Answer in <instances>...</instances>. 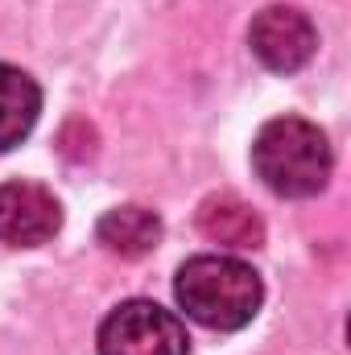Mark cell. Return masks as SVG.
I'll return each mask as SVG.
<instances>
[{
	"instance_id": "277c9868",
	"label": "cell",
	"mask_w": 351,
	"mask_h": 355,
	"mask_svg": "<svg viewBox=\"0 0 351 355\" xmlns=\"http://www.w3.org/2000/svg\"><path fill=\"white\" fill-rule=\"evenodd\" d=\"M248 46L261 58L264 71L273 75H293L302 71L314 50H318V29L310 25V17L293 4H268L252 17L248 25Z\"/></svg>"
},
{
	"instance_id": "7a4b0ae2",
	"label": "cell",
	"mask_w": 351,
	"mask_h": 355,
	"mask_svg": "<svg viewBox=\"0 0 351 355\" xmlns=\"http://www.w3.org/2000/svg\"><path fill=\"white\" fill-rule=\"evenodd\" d=\"M331 145L327 132L302 116L268 120L252 141V170L281 198H310L331 178Z\"/></svg>"
},
{
	"instance_id": "3957f363",
	"label": "cell",
	"mask_w": 351,
	"mask_h": 355,
	"mask_svg": "<svg viewBox=\"0 0 351 355\" xmlns=\"http://www.w3.org/2000/svg\"><path fill=\"white\" fill-rule=\"evenodd\" d=\"M99 355H190V339L174 310L132 297L103 318Z\"/></svg>"
},
{
	"instance_id": "6da1fadb",
	"label": "cell",
	"mask_w": 351,
	"mask_h": 355,
	"mask_svg": "<svg viewBox=\"0 0 351 355\" xmlns=\"http://www.w3.org/2000/svg\"><path fill=\"white\" fill-rule=\"evenodd\" d=\"M174 297L186 310V318H194L207 331H240L257 318L264 302L261 272L244 265L240 257H190L174 277Z\"/></svg>"
},
{
	"instance_id": "ba28073f",
	"label": "cell",
	"mask_w": 351,
	"mask_h": 355,
	"mask_svg": "<svg viewBox=\"0 0 351 355\" xmlns=\"http://www.w3.org/2000/svg\"><path fill=\"white\" fill-rule=\"evenodd\" d=\"M42 116V87L21 71L0 62V153L17 149Z\"/></svg>"
},
{
	"instance_id": "5b68a950",
	"label": "cell",
	"mask_w": 351,
	"mask_h": 355,
	"mask_svg": "<svg viewBox=\"0 0 351 355\" xmlns=\"http://www.w3.org/2000/svg\"><path fill=\"white\" fill-rule=\"evenodd\" d=\"M62 227L58 198L37 182H4L0 186V240L12 248H37L50 244Z\"/></svg>"
},
{
	"instance_id": "8992f818",
	"label": "cell",
	"mask_w": 351,
	"mask_h": 355,
	"mask_svg": "<svg viewBox=\"0 0 351 355\" xmlns=\"http://www.w3.org/2000/svg\"><path fill=\"white\" fill-rule=\"evenodd\" d=\"M198 232L211 244H223V248H261L264 244L261 215L244 198H236V194H211V198H203V207H198Z\"/></svg>"
},
{
	"instance_id": "52a82bcc",
	"label": "cell",
	"mask_w": 351,
	"mask_h": 355,
	"mask_svg": "<svg viewBox=\"0 0 351 355\" xmlns=\"http://www.w3.org/2000/svg\"><path fill=\"white\" fill-rule=\"evenodd\" d=\"M95 236H99V244H103L112 257H120V261H141V257H149V252L162 244V219H157V211L128 202V207H112V211L99 219Z\"/></svg>"
}]
</instances>
